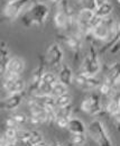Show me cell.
Segmentation results:
<instances>
[{"instance_id": "6da1fadb", "label": "cell", "mask_w": 120, "mask_h": 146, "mask_svg": "<svg viewBox=\"0 0 120 146\" xmlns=\"http://www.w3.org/2000/svg\"><path fill=\"white\" fill-rule=\"evenodd\" d=\"M50 16V7L45 2L35 1L21 16V21L27 28L40 27L45 24Z\"/></svg>"}, {"instance_id": "7a4b0ae2", "label": "cell", "mask_w": 120, "mask_h": 146, "mask_svg": "<svg viewBox=\"0 0 120 146\" xmlns=\"http://www.w3.org/2000/svg\"><path fill=\"white\" fill-rule=\"evenodd\" d=\"M100 71H101V63L99 61L97 50L94 48L93 45H90L89 53L83 60L80 73L89 78V76H95Z\"/></svg>"}, {"instance_id": "3957f363", "label": "cell", "mask_w": 120, "mask_h": 146, "mask_svg": "<svg viewBox=\"0 0 120 146\" xmlns=\"http://www.w3.org/2000/svg\"><path fill=\"white\" fill-rule=\"evenodd\" d=\"M88 134L99 146H113V143L109 137L103 123L98 119L90 123L88 127Z\"/></svg>"}, {"instance_id": "277c9868", "label": "cell", "mask_w": 120, "mask_h": 146, "mask_svg": "<svg viewBox=\"0 0 120 146\" xmlns=\"http://www.w3.org/2000/svg\"><path fill=\"white\" fill-rule=\"evenodd\" d=\"M80 108L83 112L89 113L91 116H95L100 113L103 110V107L99 94H97L93 91H89L86 97L82 100Z\"/></svg>"}, {"instance_id": "5b68a950", "label": "cell", "mask_w": 120, "mask_h": 146, "mask_svg": "<svg viewBox=\"0 0 120 146\" xmlns=\"http://www.w3.org/2000/svg\"><path fill=\"white\" fill-rule=\"evenodd\" d=\"M63 60V50L58 43H53L47 48L46 56H45V63L51 66H57L61 64Z\"/></svg>"}, {"instance_id": "8992f818", "label": "cell", "mask_w": 120, "mask_h": 146, "mask_svg": "<svg viewBox=\"0 0 120 146\" xmlns=\"http://www.w3.org/2000/svg\"><path fill=\"white\" fill-rule=\"evenodd\" d=\"M28 1L29 0H17L15 2L7 3L6 7L3 8V16L9 19L17 18Z\"/></svg>"}, {"instance_id": "52a82bcc", "label": "cell", "mask_w": 120, "mask_h": 146, "mask_svg": "<svg viewBox=\"0 0 120 146\" xmlns=\"http://www.w3.org/2000/svg\"><path fill=\"white\" fill-rule=\"evenodd\" d=\"M26 97L25 91L19 92V93H13L8 98L3 99L0 101V109H7V110H15L20 106L23 102L24 98Z\"/></svg>"}, {"instance_id": "ba28073f", "label": "cell", "mask_w": 120, "mask_h": 146, "mask_svg": "<svg viewBox=\"0 0 120 146\" xmlns=\"http://www.w3.org/2000/svg\"><path fill=\"white\" fill-rule=\"evenodd\" d=\"M60 38H62V40H63V43L65 44V46H66L69 50H71V51L78 53V52H80V51L82 50V46H83V38H80V37L75 36V35H73V34H70V35H61Z\"/></svg>"}, {"instance_id": "9c48e42d", "label": "cell", "mask_w": 120, "mask_h": 146, "mask_svg": "<svg viewBox=\"0 0 120 146\" xmlns=\"http://www.w3.org/2000/svg\"><path fill=\"white\" fill-rule=\"evenodd\" d=\"M2 87L5 89V91L8 93L13 94V93H19V92H24L26 89V82L21 79L18 78L16 80H11V81H3Z\"/></svg>"}, {"instance_id": "30bf717a", "label": "cell", "mask_w": 120, "mask_h": 146, "mask_svg": "<svg viewBox=\"0 0 120 146\" xmlns=\"http://www.w3.org/2000/svg\"><path fill=\"white\" fill-rule=\"evenodd\" d=\"M24 70H25V62H24L23 58H20L18 56H14V57L9 58V61L7 63V66H6L7 72L20 74Z\"/></svg>"}, {"instance_id": "8fae6325", "label": "cell", "mask_w": 120, "mask_h": 146, "mask_svg": "<svg viewBox=\"0 0 120 146\" xmlns=\"http://www.w3.org/2000/svg\"><path fill=\"white\" fill-rule=\"evenodd\" d=\"M73 71L68 64H62L60 71H58V81L65 86L69 87L70 84H72V80H73Z\"/></svg>"}, {"instance_id": "7c38bea8", "label": "cell", "mask_w": 120, "mask_h": 146, "mask_svg": "<svg viewBox=\"0 0 120 146\" xmlns=\"http://www.w3.org/2000/svg\"><path fill=\"white\" fill-rule=\"evenodd\" d=\"M68 129L72 134H81V133H86V124L75 117H70L69 118V124H68Z\"/></svg>"}, {"instance_id": "4fadbf2b", "label": "cell", "mask_w": 120, "mask_h": 146, "mask_svg": "<svg viewBox=\"0 0 120 146\" xmlns=\"http://www.w3.org/2000/svg\"><path fill=\"white\" fill-rule=\"evenodd\" d=\"M9 48L5 42L0 43V76L6 72V66L9 61Z\"/></svg>"}, {"instance_id": "5bb4252c", "label": "cell", "mask_w": 120, "mask_h": 146, "mask_svg": "<svg viewBox=\"0 0 120 146\" xmlns=\"http://www.w3.org/2000/svg\"><path fill=\"white\" fill-rule=\"evenodd\" d=\"M112 10H113L112 3L109 2V1H107V2L102 3L101 6L97 7L93 11H94V15H95V16H98V17H100V18H104V17L110 16V15L112 14Z\"/></svg>"}, {"instance_id": "9a60e30c", "label": "cell", "mask_w": 120, "mask_h": 146, "mask_svg": "<svg viewBox=\"0 0 120 146\" xmlns=\"http://www.w3.org/2000/svg\"><path fill=\"white\" fill-rule=\"evenodd\" d=\"M60 11H62L68 18H75L76 17L75 8L71 5L69 0H61L60 1Z\"/></svg>"}, {"instance_id": "2e32d148", "label": "cell", "mask_w": 120, "mask_h": 146, "mask_svg": "<svg viewBox=\"0 0 120 146\" xmlns=\"http://www.w3.org/2000/svg\"><path fill=\"white\" fill-rule=\"evenodd\" d=\"M68 17L62 13V11H57L54 16V23L56 25L57 28L60 29H63V31H66L68 29Z\"/></svg>"}, {"instance_id": "e0dca14e", "label": "cell", "mask_w": 120, "mask_h": 146, "mask_svg": "<svg viewBox=\"0 0 120 146\" xmlns=\"http://www.w3.org/2000/svg\"><path fill=\"white\" fill-rule=\"evenodd\" d=\"M100 84H101V82H100V80L97 76H89V78H86V84H84V87H83L82 90L86 92L93 91L97 88H99Z\"/></svg>"}, {"instance_id": "ac0fdd59", "label": "cell", "mask_w": 120, "mask_h": 146, "mask_svg": "<svg viewBox=\"0 0 120 146\" xmlns=\"http://www.w3.org/2000/svg\"><path fill=\"white\" fill-rule=\"evenodd\" d=\"M70 105H72V96L70 94L69 92H66V93L55 98V106L57 108L68 107Z\"/></svg>"}, {"instance_id": "d6986e66", "label": "cell", "mask_w": 120, "mask_h": 146, "mask_svg": "<svg viewBox=\"0 0 120 146\" xmlns=\"http://www.w3.org/2000/svg\"><path fill=\"white\" fill-rule=\"evenodd\" d=\"M66 92H68V86L61 83L60 81L55 82V83L52 86L51 96L54 97V98L60 97V96H62V94H64V93H66Z\"/></svg>"}, {"instance_id": "ffe728a7", "label": "cell", "mask_w": 120, "mask_h": 146, "mask_svg": "<svg viewBox=\"0 0 120 146\" xmlns=\"http://www.w3.org/2000/svg\"><path fill=\"white\" fill-rule=\"evenodd\" d=\"M86 133H81V134H72L70 142L74 146H83L86 143Z\"/></svg>"}, {"instance_id": "44dd1931", "label": "cell", "mask_w": 120, "mask_h": 146, "mask_svg": "<svg viewBox=\"0 0 120 146\" xmlns=\"http://www.w3.org/2000/svg\"><path fill=\"white\" fill-rule=\"evenodd\" d=\"M73 107H72V105H70L68 107H62V108H55L54 110V113H55V118H57V117H64V118H70L71 117V115H72V109Z\"/></svg>"}, {"instance_id": "7402d4cb", "label": "cell", "mask_w": 120, "mask_h": 146, "mask_svg": "<svg viewBox=\"0 0 120 146\" xmlns=\"http://www.w3.org/2000/svg\"><path fill=\"white\" fill-rule=\"evenodd\" d=\"M43 141V136H42V133H39L38 130H32L30 131V136L27 141L28 145L29 146H35L37 145L39 142Z\"/></svg>"}, {"instance_id": "603a6c76", "label": "cell", "mask_w": 120, "mask_h": 146, "mask_svg": "<svg viewBox=\"0 0 120 146\" xmlns=\"http://www.w3.org/2000/svg\"><path fill=\"white\" fill-rule=\"evenodd\" d=\"M43 82L47 83V84H51L53 86L55 82L58 81V78H57V74H55L54 72H51V71H47V72H44L43 75H42V79H40Z\"/></svg>"}, {"instance_id": "cb8c5ba5", "label": "cell", "mask_w": 120, "mask_h": 146, "mask_svg": "<svg viewBox=\"0 0 120 146\" xmlns=\"http://www.w3.org/2000/svg\"><path fill=\"white\" fill-rule=\"evenodd\" d=\"M86 75H83V74L79 73V74H76V75H73L72 83H74L78 88H80V89L82 90V89H83V87H84V84H86Z\"/></svg>"}, {"instance_id": "d4e9b609", "label": "cell", "mask_w": 120, "mask_h": 146, "mask_svg": "<svg viewBox=\"0 0 120 146\" xmlns=\"http://www.w3.org/2000/svg\"><path fill=\"white\" fill-rule=\"evenodd\" d=\"M10 117L17 123V125H19V126H21V125H24V124H26L28 121V117L24 112H15Z\"/></svg>"}, {"instance_id": "484cf974", "label": "cell", "mask_w": 120, "mask_h": 146, "mask_svg": "<svg viewBox=\"0 0 120 146\" xmlns=\"http://www.w3.org/2000/svg\"><path fill=\"white\" fill-rule=\"evenodd\" d=\"M99 91H100V94L104 96V97H110L112 94V92H113L111 86L108 84V83H105V82H103V83H101L99 86Z\"/></svg>"}, {"instance_id": "4316f807", "label": "cell", "mask_w": 120, "mask_h": 146, "mask_svg": "<svg viewBox=\"0 0 120 146\" xmlns=\"http://www.w3.org/2000/svg\"><path fill=\"white\" fill-rule=\"evenodd\" d=\"M16 134H17V128L7 127L3 136L6 137L7 141H9V142H14V141L16 139Z\"/></svg>"}, {"instance_id": "83f0119b", "label": "cell", "mask_w": 120, "mask_h": 146, "mask_svg": "<svg viewBox=\"0 0 120 146\" xmlns=\"http://www.w3.org/2000/svg\"><path fill=\"white\" fill-rule=\"evenodd\" d=\"M30 136V131L29 130H24V129H17V134H16V139L23 141V142H27L28 138Z\"/></svg>"}, {"instance_id": "f1b7e54d", "label": "cell", "mask_w": 120, "mask_h": 146, "mask_svg": "<svg viewBox=\"0 0 120 146\" xmlns=\"http://www.w3.org/2000/svg\"><path fill=\"white\" fill-rule=\"evenodd\" d=\"M79 5L82 8H86V9H91L94 10L95 9V5H94V0H78Z\"/></svg>"}, {"instance_id": "f546056e", "label": "cell", "mask_w": 120, "mask_h": 146, "mask_svg": "<svg viewBox=\"0 0 120 146\" xmlns=\"http://www.w3.org/2000/svg\"><path fill=\"white\" fill-rule=\"evenodd\" d=\"M54 123L56 124V126L58 128H66L68 127V124H69V118H64V117H57L55 118Z\"/></svg>"}, {"instance_id": "4dcf8cb0", "label": "cell", "mask_w": 120, "mask_h": 146, "mask_svg": "<svg viewBox=\"0 0 120 146\" xmlns=\"http://www.w3.org/2000/svg\"><path fill=\"white\" fill-rule=\"evenodd\" d=\"M6 126H7V127H11V128H17V129H18V127H20L19 125H17V123H16L11 117H9V118L6 120Z\"/></svg>"}, {"instance_id": "1f68e13d", "label": "cell", "mask_w": 120, "mask_h": 146, "mask_svg": "<svg viewBox=\"0 0 120 146\" xmlns=\"http://www.w3.org/2000/svg\"><path fill=\"white\" fill-rule=\"evenodd\" d=\"M109 51L111 53H117L119 51V40H117L115 44H112L110 47H109Z\"/></svg>"}, {"instance_id": "d6a6232c", "label": "cell", "mask_w": 120, "mask_h": 146, "mask_svg": "<svg viewBox=\"0 0 120 146\" xmlns=\"http://www.w3.org/2000/svg\"><path fill=\"white\" fill-rule=\"evenodd\" d=\"M28 121L32 124V125H34V126H38V125H42L40 124V121L36 118V117H33V116H30L29 118H28Z\"/></svg>"}, {"instance_id": "836d02e7", "label": "cell", "mask_w": 120, "mask_h": 146, "mask_svg": "<svg viewBox=\"0 0 120 146\" xmlns=\"http://www.w3.org/2000/svg\"><path fill=\"white\" fill-rule=\"evenodd\" d=\"M108 0H94V5H95V8L97 7H99V6H101L102 3H104V2H107Z\"/></svg>"}, {"instance_id": "e575fe53", "label": "cell", "mask_w": 120, "mask_h": 146, "mask_svg": "<svg viewBox=\"0 0 120 146\" xmlns=\"http://www.w3.org/2000/svg\"><path fill=\"white\" fill-rule=\"evenodd\" d=\"M35 146H50V145H48V144H47L45 141H42V142H39L37 145H35Z\"/></svg>"}, {"instance_id": "d590c367", "label": "cell", "mask_w": 120, "mask_h": 146, "mask_svg": "<svg viewBox=\"0 0 120 146\" xmlns=\"http://www.w3.org/2000/svg\"><path fill=\"white\" fill-rule=\"evenodd\" d=\"M50 146H63V145H62L60 142H54V143H53L52 145H50Z\"/></svg>"}, {"instance_id": "8d00e7d4", "label": "cell", "mask_w": 120, "mask_h": 146, "mask_svg": "<svg viewBox=\"0 0 120 146\" xmlns=\"http://www.w3.org/2000/svg\"><path fill=\"white\" fill-rule=\"evenodd\" d=\"M17 0H7V3H11V2H15Z\"/></svg>"}, {"instance_id": "74e56055", "label": "cell", "mask_w": 120, "mask_h": 146, "mask_svg": "<svg viewBox=\"0 0 120 146\" xmlns=\"http://www.w3.org/2000/svg\"><path fill=\"white\" fill-rule=\"evenodd\" d=\"M48 1H51V2H57V1H60V0H48Z\"/></svg>"}, {"instance_id": "f35d334b", "label": "cell", "mask_w": 120, "mask_h": 146, "mask_svg": "<svg viewBox=\"0 0 120 146\" xmlns=\"http://www.w3.org/2000/svg\"><path fill=\"white\" fill-rule=\"evenodd\" d=\"M117 2H118V3H119V2H120V0H117Z\"/></svg>"}]
</instances>
